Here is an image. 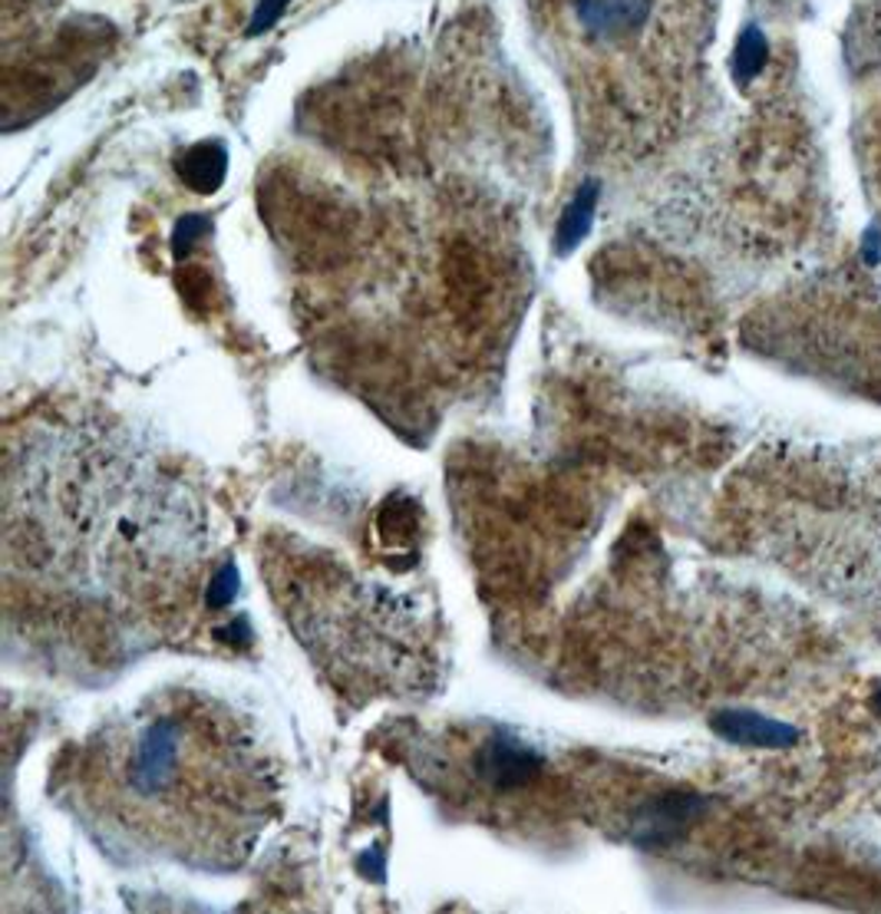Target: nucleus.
Instances as JSON below:
<instances>
[{
    "label": "nucleus",
    "mask_w": 881,
    "mask_h": 914,
    "mask_svg": "<svg viewBox=\"0 0 881 914\" xmlns=\"http://www.w3.org/2000/svg\"><path fill=\"white\" fill-rule=\"evenodd\" d=\"M862 258H865V265H881V232L879 228H869L865 232V238H862Z\"/></svg>",
    "instance_id": "10"
},
{
    "label": "nucleus",
    "mask_w": 881,
    "mask_h": 914,
    "mask_svg": "<svg viewBox=\"0 0 881 914\" xmlns=\"http://www.w3.org/2000/svg\"><path fill=\"white\" fill-rule=\"evenodd\" d=\"M89 823L136 855L242 865L274 816L277 783L252 727L198 690H156L102 724L77 759Z\"/></svg>",
    "instance_id": "1"
},
{
    "label": "nucleus",
    "mask_w": 881,
    "mask_h": 914,
    "mask_svg": "<svg viewBox=\"0 0 881 914\" xmlns=\"http://www.w3.org/2000/svg\"><path fill=\"white\" fill-rule=\"evenodd\" d=\"M578 20L591 37L617 40L640 30L654 10L650 0H575Z\"/></svg>",
    "instance_id": "3"
},
{
    "label": "nucleus",
    "mask_w": 881,
    "mask_h": 914,
    "mask_svg": "<svg viewBox=\"0 0 881 914\" xmlns=\"http://www.w3.org/2000/svg\"><path fill=\"white\" fill-rule=\"evenodd\" d=\"M176 173L182 183L198 195L218 191L228 176V149L218 139H202L176 156Z\"/></svg>",
    "instance_id": "4"
},
{
    "label": "nucleus",
    "mask_w": 881,
    "mask_h": 914,
    "mask_svg": "<svg viewBox=\"0 0 881 914\" xmlns=\"http://www.w3.org/2000/svg\"><path fill=\"white\" fill-rule=\"evenodd\" d=\"M709 727H713L716 736H723L726 743L760 746V749H790V746L799 743V736H802L790 724L763 717V714H753V710H720V714H713Z\"/></svg>",
    "instance_id": "2"
},
{
    "label": "nucleus",
    "mask_w": 881,
    "mask_h": 914,
    "mask_svg": "<svg viewBox=\"0 0 881 914\" xmlns=\"http://www.w3.org/2000/svg\"><path fill=\"white\" fill-rule=\"evenodd\" d=\"M879 714H881V690H879Z\"/></svg>",
    "instance_id": "11"
},
{
    "label": "nucleus",
    "mask_w": 881,
    "mask_h": 914,
    "mask_svg": "<svg viewBox=\"0 0 881 914\" xmlns=\"http://www.w3.org/2000/svg\"><path fill=\"white\" fill-rule=\"evenodd\" d=\"M598 198H601V183L598 179H588L585 185H578V191L565 205V212L558 218V228H555V248H558V255L575 252L588 238V232L595 225Z\"/></svg>",
    "instance_id": "5"
},
{
    "label": "nucleus",
    "mask_w": 881,
    "mask_h": 914,
    "mask_svg": "<svg viewBox=\"0 0 881 914\" xmlns=\"http://www.w3.org/2000/svg\"><path fill=\"white\" fill-rule=\"evenodd\" d=\"M770 63V40L760 30V23H746L736 37L733 57H730V73L740 87L753 83Z\"/></svg>",
    "instance_id": "6"
},
{
    "label": "nucleus",
    "mask_w": 881,
    "mask_h": 914,
    "mask_svg": "<svg viewBox=\"0 0 881 914\" xmlns=\"http://www.w3.org/2000/svg\"><path fill=\"white\" fill-rule=\"evenodd\" d=\"M287 7H291V0H258L255 10H252V20H248V37H262V33H267V30L284 17Z\"/></svg>",
    "instance_id": "8"
},
{
    "label": "nucleus",
    "mask_w": 881,
    "mask_h": 914,
    "mask_svg": "<svg viewBox=\"0 0 881 914\" xmlns=\"http://www.w3.org/2000/svg\"><path fill=\"white\" fill-rule=\"evenodd\" d=\"M235 594H238V571H235L232 564H225V568L212 578L208 605H212V608H225Z\"/></svg>",
    "instance_id": "9"
},
{
    "label": "nucleus",
    "mask_w": 881,
    "mask_h": 914,
    "mask_svg": "<svg viewBox=\"0 0 881 914\" xmlns=\"http://www.w3.org/2000/svg\"><path fill=\"white\" fill-rule=\"evenodd\" d=\"M208 232H212V222L205 215H185V218H178L176 232H173V252H176V258H185L195 248V242L205 238Z\"/></svg>",
    "instance_id": "7"
}]
</instances>
